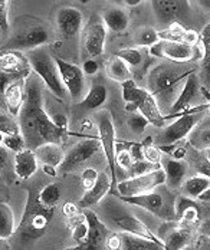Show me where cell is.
Segmentation results:
<instances>
[{
  "label": "cell",
  "instance_id": "1",
  "mask_svg": "<svg viewBox=\"0 0 210 250\" xmlns=\"http://www.w3.org/2000/svg\"><path fill=\"white\" fill-rule=\"evenodd\" d=\"M43 91L45 85L32 72L25 82V101L18 115V124L26 148L33 151L48 143L62 144L68 137V131L58 128L52 123L45 108Z\"/></svg>",
  "mask_w": 210,
  "mask_h": 250
},
{
  "label": "cell",
  "instance_id": "2",
  "mask_svg": "<svg viewBox=\"0 0 210 250\" xmlns=\"http://www.w3.org/2000/svg\"><path fill=\"white\" fill-rule=\"evenodd\" d=\"M194 72H197V66L186 68L184 63L168 61H163L151 68L147 76V91L156 100L161 114H168L182 92L187 78Z\"/></svg>",
  "mask_w": 210,
  "mask_h": 250
},
{
  "label": "cell",
  "instance_id": "3",
  "mask_svg": "<svg viewBox=\"0 0 210 250\" xmlns=\"http://www.w3.org/2000/svg\"><path fill=\"white\" fill-rule=\"evenodd\" d=\"M98 206H100V213L103 216L104 225L108 229H114L124 234H131L140 239L151 240L154 243L163 245V242L158 239L157 234L151 231V229L147 227V225L141 222L137 216H134L120 199L105 197Z\"/></svg>",
  "mask_w": 210,
  "mask_h": 250
},
{
  "label": "cell",
  "instance_id": "4",
  "mask_svg": "<svg viewBox=\"0 0 210 250\" xmlns=\"http://www.w3.org/2000/svg\"><path fill=\"white\" fill-rule=\"evenodd\" d=\"M55 217V208L43 206L35 191L27 193L26 204L22 219L16 227L15 237L22 243L29 245L45 236L48 227Z\"/></svg>",
  "mask_w": 210,
  "mask_h": 250
},
{
  "label": "cell",
  "instance_id": "5",
  "mask_svg": "<svg viewBox=\"0 0 210 250\" xmlns=\"http://www.w3.org/2000/svg\"><path fill=\"white\" fill-rule=\"evenodd\" d=\"M49 39V30L45 23L32 16H22L13 23V33L6 46L10 50L26 53L46 46Z\"/></svg>",
  "mask_w": 210,
  "mask_h": 250
},
{
  "label": "cell",
  "instance_id": "6",
  "mask_svg": "<svg viewBox=\"0 0 210 250\" xmlns=\"http://www.w3.org/2000/svg\"><path fill=\"white\" fill-rule=\"evenodd\" d=\"M25 56L32 72L42 81L45 88H48L52 95L61 101H66L69 98L68 91L63 86V82L59 75L58 66L53 61V55L46 46L26 52Z\"/></svg>",
  "mask_w": 210,
  "mask_h": 250
},
{
  "label": "cell",
  "instance_id": "7",
  "mask_svg": "<svg viewBox=\"0 0 210 250\" xmlns=\"http://www.w3.org/2000/svg\"><path fill=\"white\" fill-rule=\"evenodd\" d=\"M121 91L123 100L126 102V111L128 114L140 112L150 125H154L161 129L166 126L164 115L161 114L156 100L147 89L138 86L134 79H130L121 83Z\"/></svg>",
  "mask_w": 210,
  "mask_h": 250
},
{
  "label": "cell",
  "instance_id": "8",
  "mask_svg": "<svg viewBox=\"0 0 210 250\" xmlns=\"http://www.w3.org/2000/svg\"><path fill=\"white\" fill-rule=\"evenodd\" d=\"M127 204L137 206L154 214L163 222H176V194L166 184L154 188L153 191L135 197H120Z\"/></svg>",
  "mask_w": 210,
  "mask_h": 250
},
{
  "label": "cell",
  "instance_id": "9",
  "mask_svg": "<svg viewBox=\"0 0 210 250\" xmlns=\"http://www.w3.org/2000/svg\"><path fill=\"white\" fill-rule=\"evenodd\" d=\"M208 114H209V106L206 104V105L196 108L194 111H191L189 114H184L182 117H179L176 121L170 123L168 125H166L156 140L157 147H167V146L183 141L184 138H187L190 135L193 128L199 124Z\"/></svg>",
  "mask_w": 210,
  "mask_h": 250
},
{
  "label": "cell",
  "instance_id": "10",
  "mask_svg": "<svg viewBox=\"0 0 210 250\" xmlns=\"http://www.w3.org/2000/svg\"><path fill=\"white\" fill-rule=\"evenodd\" d=\"M95 125L98 129V138L101 143V150L104 152L105 161L108 164L109 175L112 180V191L117 186V164H115V152H117V138H115V126L114 120L109 111H98L95 114Z\"/></svg>",
  "mask_w": 210,
  "mask_h": 250
},
{
  "label": "cell",
  "instance_id": "11",
  "mask_svg": "<svg viewBox=\"0 0 210 250\" xmlns=\"http://www.w3.org/2000/svg\"><path fill=\"white\" fill-rule=\"evenodd\" d=\"M206 104H208V101L203 95V85L199 79L197 72H194L187 78L182 92L179 94L177 100L170 108L168 114L164 117V120L179 118L184 114H189V112L194 111L196 108L206 105Z\"/></svg>",
  "mask_w": 210,
  "mask_h": 250
},
{
  "label": "cell",
  "instance_id": "12",
  "mask_svg": "<svg viewBox=\"0 0 210 250\" xmlns=\"http://www.w3.org/2000/svg\"><path fill=\"white\" fill-rule=\"evenodd\" d=\"M148 53L153 58L166 59L174 63L196 62V61H202L205 56L200 45H186V43L168 42V41H160L158 43L148 49Z\"/></svg>",
  "mask_w": 210,
  "mask_h": 250
},
{
  "label": "cell",
  "instance_id": "13",
  "mask_svg": "<svg viewBox=\"0 0 210 250\" xmlns=\"http://www.w3.org/2000/svg\"><path fill=\"white\" fill-rule=\"evenodd\" d=\"M164 184H166V174L163 168H158L148 174L130 177L118 181L112 194L115 196L118 194L120 197H135V196L147 194Z\"/></svg>",
  "mask_w": 210,
  "mask_h": 250
},
{
  "label": "cell",
  "instance_id": "14",
  "mask_svg": "<svg viewBox=\"0 0 210 250\" xmlns=\"http://www.w3.org/2000/svg\"><path fill=\"white\" fill-rule=\"evenodd\" d=\"M108 29L100 15H91L89 21L81 32V45L89 59H95L104 53Z\"/></svg>",
  "mask_w": 210,
  "mask_h": 250
},
{
  "label": "cell",
  "instance_id": "15",
  "mask_svg": "<svg viewBox=\"0 0 210 250\" xmlns=\"http://www.w3.org/2000/svg\"><path fill=\"white\" fill-rule=\"evenodd\" d=\"M100 150H101V143H100L98 135L81 140L75 146H72L68 152H65L63 163L61 164L58 171L62 174L77 171L84 164L92 160L100 152Z\"/></svg>",
  "mask_w": 210,
  "mask_h": 250
},
{
  "label": "cell",
  "instance_id": "16",
  "mask_svg": "<svg viewBox=\"0 0 210 250\" xmlns=\"http://www.w3.org/2000/svg\"><path fill=\"white\" fill-rule=\"evenodd\" d=\"M53 61L58 66L59 75L61 79L63 82V86L68 91L69 100L72 101L74 104H78L84 100L88 88H86V81L82 72V68H79L78 65L71 63L62 58H59L58 55H53Z\"/></svg>",
  "mask_w": 210,
  "mask_h": 250
},
{
  "label": "cell",
  "instance_id": "17",
  "mask_svg": "<svg viewBox=\"0 0 210 250\" xmlns=\"http://www.w3.org/2000/svg\"><path fill=\"white\" fill-rule=\"evenodd\" d=\"M82 211H84L88 226H89L88 236H86L84 243L77 245L74 248H68L65 250H98L101 249L104 245H106V239L109 237V230L104 225V222L91 208H85Z\"/></svg>",
  "mask_w": 210,
  "mask_h": 250
},
{
  "label": "cell",
  "instance_id": "18",
  "mask_svg": "<svg viewBox=\"0 0 210 250\" xmlns=\"http://www.w3.org/2000/svg\"><path fill=\"white\" fill-rule=\"evenodd\" d=\"M55 23L62 38L74 39L84 29V13L75 6L59 7L55 15Z\"/></svg>",
  "mask_w": 210,
  "mask_h": 250
},
{
  "label": "cell",
  "instance_id": "19",
  "mask_svg": "<svg viewBox=\"0 0 210 250\" xmlns=\"http://www.w3.org/2000/svg\"><path fill=\"white\" fill-rule=\"evenodd\" d=\"M189 6H190V1H183V0H154V1H151V7L157 16L158 22L167 27L177 23V19L182 18L189 10Z\"/></svg>",
  "mask_w": 210,
  "mask_h": 250
},
{
  "label": "cell",
  "instance_id": "20",
  "mask_svg": "<svg viewBox=\"0 0 210 250\" xmlns=\"http://www.w3.org/2000/svg\"><path fill=\"white\" fill-rule=\"evenodd\" d=\"M112 191V180L111 175L105 171L100 173V177L97 180V183L85 191V194L81 197V200L77 203L81 210L85 208H91L94 206H98L105 197H108V194Z\"/></svg>",
  "mask_w": 210,
  "mask_h": 250
},
{
  "label": "cell",
  "instance_id": "21",
  "mask_svg": "<svg viewBox=\"0 0 210 250\" xmlns=\"http://www.w3.org/2000/svg\"><path fill=\"white\" fill-rule=\"evenodd\" d=\"M161 168L166 174V186L170 190H179L187 180L189 164L186 160H174L168 155H164L161 160Z\"/></svg>",
  "mask_w": 210,
  "mask_h": 250
},
{
  "label": "cell",
  "instance_id": "22",
  "mask_svg": "<svg viewBox=\"0 0 210 250\" xmlns=\"http://www.w3.org/2000/svg\"><path fill=\"white\" fill-rule=\"evenodd\" d=\"M106 100H108V89H106L105 83L94 82L88 88L84 100L74 105V109L78 112H81V111H97L104 105Z\"/></svg>",
  "mask_w": 210,
  "mask_h": 250
},
{
  "label": "cell",
  "instance_id": "23",
  "mask_svg": "<svg viewBox=\"0 0 210 250\" xmlns=\"http://www.w3.org/2000/svg\"><path fill=\"white\" fill-rule=\"evenodd\" d=\"M25 82H26V79L16 81V82L10 83L6 88L4 95H3L4 111L15 118H18V115L22 109L23 101H25Z\"/></svg>",
  "mask_w": 210,
  "mask_h": 250
},
{
  "label": "cell",
  "instance_id": "24",
  "mask_svg": "<svg viewBox=\"0 0 210 250\" xmlns=\"http://www.w3.org/2000/svg\"><path fill=\"white\" fill-rule=\"evenodd\" d=\"M13 170H15V174L21 180H29L30 177L36 174V171L39 170V161H38L35 151L25 148L23 151L15 154Z\"/></svg>",
  "mask_w": 210,
  "mask_h": 250
},
{
  "label": "cell",
  "instance_id": "25",
  "mask_svg": "<svg viewBox=\"0 0 210 250\" xmlns=\"http://www.w3.org/2000/svg\"><path fill=\"white\" fill-rule=\"evenodd\" d=\"M0 71L10 72V74H22V75L32 74L25 53L15 52V50H7L0 55Z\"/></svg>",
  "mask_w": 210,
  "mask_h": 250
},
{
  "label": "cell",
  "instance_id": "26",
  "mask_svg": "<svg viewBox=\"0 0 210 250\" xmlns=\"http://www.w3.org/2000/svg\"><path fill=\"white\" fill-rule=\"evenodd\" d=\"M200 219L199 206L189 197H179L176 200V222L180 226L196 225Z\"/></svg>",
  "mask_w": 210,
  "mask_h": 250
},
{
  "label": "cell",
  "instance_id": "27",
  "mask_svg": "<svg viewBox=\"0 0 210 250\" xmlns=\"http://www.w3.org/2000/svg\"><path fill=\"white\" fill-rule=\"evenodd\" d=\"M35 154L38 157V161L42 166L52 167L55 170H58L61 167V164L63 163V158H65V152L62 150V146L55 144V143H48V144L38 147L35 150Z\"/></svg>",
  "mask_w": 210,
  "mask_h": 250
},
{
  "label": "cell",
  "instance_id": "28",
  "mask_svg": "<svg viewBox=\"0 0 210 250\" xmlns=\"http://www.w3.org/2000/svg\"><path fill=\"white\" fill-rule=\"evenodd\" d=\"M160 41H168V42H179L186 45H199V33L194 30H186L179 23H174L170 27H166L163 30H158Z\"/></svg>",
  "mask_w": 210,
  "mask_h": 250
},
{
  "label": "cell",
  "instance_id": "29",
  "mask_svg": "<svg viewBox=\"0 0 210 250\" xmlns=\"http://www.w3.org/2000/svg\"><path fill=\"white\" fill-rule=\"evenodd\" d=\"M101 18L104 21L106 29L114 33H123L130 26V16H128L127 10L120 6L108 7Z\"/></svg>",
  "mask_w": 210,
  "mask_h": 250
},
{
  "label": "cell",
  "instance_id": "30",
  "mask_svg": "<svg viewBox=\"0 0 210 250\" xmlns=\"http://www.w3.org/2000/svg\"><path fill=\"white\" fill-rule=\"evenodd\" d=\"M187 143L194 150L200 151V152L210 150V114H208L193 128V131L187 137Z\"/></svg>",
  "mask_w": 210,
  "mask_h": 250
},
{
  "label": "cell",
  "instance_id": "31",
  "mask_svg": "<svg viewBox=\"0 0 210 250\" xmlns=\"http://www.w3.org/2000/svg\"><path fill=\"white\" fill-rule=\"evenodd\" d=\"M199 45L203 49V59H202V66L197 69V75L202 82V85L208 89H210V23L205 26L202 33L199 35Z\"/></svg>",
  "mask_w": 210,
  "mask_h": 250
},
{
  "label": "cell",
  "instance_id": "32",
  "mask_svg": "<svg viewBox=\"0 0 210 250\" xmlns=\"http://www.w3.org/2000/svg\"><path fill=\"white\" fill-rule=\"evenodd\" d=\"M184 197L189 199H200L206 191L210 190V180L202 175H193L189 177L183 183V186L180 187Z\"/></svg>",
  "mask_w": 210,
  "mask_h": 250
},
{
  "label": "cell",
  "instance_id": "33",
  "mask_svg": "<svg viewBox=\"0 0 210 250\" xmlns=\"http://www.w3.org/2000/svg\"><path fill=\"white\" fill-rule=\"evenodd\" d=\"M16 227L13 208L6 201H0V239H12L16 233Z\"/></svg>",
  "mask_w": 210,
  "mask_h": 250
},
{
  "label": "cell",
  "instance_id": "34",
  "mask_svg": "<svg viewBox=\"0 0 210 250\" xmlns=\"http://www.w3.org/2000/svg\"><path fill=\"white\" fill-rule=\"evenodd\" d=\"M106 75L108 78H111L112 81L115 82H120V83H124L127 81H130L132 78L131 68L120 58H112L109 62H108V66H106Z\"/></svg>",
  "mask_w": 210,
  "mask_h": 250
},
{
  "label": "cell",
  "instance_id": "35",
  "mask_svg": "<svg viewBox=\"0 0 210 250\" xmlns=\"http://www.w3.org/2000/svg\"><path fill=\"white\" fill-rule=\"evenodd\" d=\"M68 226H69V230H71V237L75 242V246L84 243L86 236H88V230H89V226H88L84 211L81 210L77 216L69 217L68 219Z\"/></svg>",
  "mask_w": 210,
  "mask_h": 250
},
{
  "label": "cell",
  "instance_id": "36",
  "mask_svg": "<svg viewBox=\"0 0 210 250\" xmlns=\"http://www.w3.org/2000/svg\"><path fill=\"white\" fill-rule=\"evenodd\" d=\"M121 250H163V245L121 233Z\"/></svg>",
  "mask_w": 210,
  "mask_h": 250
},
{
  "label": "cell",
  "instance_id": "37",
  "mask_svg": "<svg viewBox=\"0 0 210 250\" xmlns=\"http://www.w3.org/2000/svg\"><path fill=\"white\" fill-rule=\"evenodd\" d=\"M38 199L39 201L46 206V207H56L59 204V201L62 199V188H61V184L53 181L46 184L39 193H38Z\"/></svg>",
  "mask_w": 210,
  "mask_h": 250
},
{
  "label": "cell",
  "instance_id": "38",
  "mask_svg": "<svg viewBox=\"0 0 210 250\" xmlns=\"http://www.w3.org/2000/svg\"><path fill=\"white\" fill-rule=\"evenodd\" d=\"M115 56L123 59L130 68H140L143 65H150V61H146V55L140 48H127V49L118 50Z\"/></svg>",
  "mask_w": 210,
  "mask_h": 250
},
{
  "label": "cell",
  "instance_id": "39",
  "mask_svg": "<svg viewBox=\"0 0 210 250\" xmlns=\"http://www.w3.org/2000/svg\"><path fill=\"white\" fill-rule=\"evenodd\" d=\"M158 42H160L158 30H156L154 27H148V26L140 27L134 35V45L138 48L150 49L151 46H154Z\"/></svg>",
  "mask_w": 210,
  "mask_h": 250
},
{
  "label": "cell",
  "instance_id": "40",
  "mask_svg": "<svg viewBox=\"0 0 210 250\" xmlns=\"http://www.w3.org/2000/svg\"><path fill=\"white\" fill-rule=\"evenodd\" d=\"M143 157H144L146 161L161 167V160H163L164 154H163V151L160 150L157 146L153 144V140L151 138H147L143 143Z\"/></svg>",
  "mask_w": 210,
  "mask_h": 250
},
{
  "label": "cell",
  "instance_id": "41",
  "mask_svg": "<svg viewBox=\"0 0 210 250\" xmlns=\"http://www.w3.org/2000/svg\"><path fill=\"white\" fill-rule=\"evenodd\" d=\"M0 132L4 135H16L21 134L18 118L9 115L6 111L0 109Z\"/></svg>",
  "mask_w": 210,
  "mask_h": 250
},
{
  "label": "cell",
  "instance_id": "42",
  "mask_svg": "<svg viewBox=\"0 0 210 250\" xmlns=\"http://www.w3.org/2000/svg\"><path fill=\"white\" fill-rule=\"evenodd\" d=\"M148 125L150 123L140 112H132V114H128V117H127V126L135 135L144 134V131L147 129Z\"/></svg>",
  "mask_w": 210,
  "mask_h": 250
},
{
  "label": "cell",
  "instance_id": "43",
  "mask_svg": "<svg viewBox=\"0 0 210 250\" xmlns=\"http://www.w3.org/2000/svg\"><path fill=\"white\" fill-rule=\"evenodd\" d=\"M158 168H161L160 166H154L146 160H140V161H134L132 166L130 167V170L127 171L128 173V178L130 177H138V175H144L148 174V173H153Z\"/></svg>",
  "mask_w": 210,
  "mask_h": 250
},
{
  "label": "cell",
  "instance_id": "44",
  "mask_svg": "<svg viewBox=\"0 0 210 250\" xmlns=\"http://www.w3.org/2000/svg\"><path fill=\"white\" fill-rule=\"evenodd\" d=\"M3 148L18 154V152H21V151H23L26 148V144H25V140H23V137L21 134L6 135L4 141H3Z\"/></svg>",
  "mask_w": 210,
  "mask_h": 250
},
{
  "label": "cell",
  "instance_id": "45",
  "mask_svg": "<svg viewBox=\"0 0 210 250\" xmlns=\"http://www.w3.org/2000/svg\"><path fill=\"white\" fill-rule=\"evenodd\" d=\"M29 75H22V74H10V72H3L0 71V106H3V95L6 88L16 82V81H23Z\"/></svg>",
  "mask_w": 210,
  "mask_h": 250
},
{
  "label": "cell",
  "instance_id": "46",
  "mask_svg": "<svg viewBox=\"0 0 210 250\" xmlns=\"http://www.w3.org/2000/svg\"><path fill=\"white\" fill-rule=\"evenodd\" d=\"M132 163H134V160H132V155L130 150H128V147L127 148H120L115 152V164H117L118 168L128 171L130 167L132 166Z\"/></svg>",
  "mask_w": 210,
  "mask_h": 250
},
{
  "label": "cell",
  "instance_id": "47",
  "mask_svg": "<svg viewBox=\"0 0 210 250\" xmlns=\"http://www.w3.org/2000/svg\"><path fill=\"white\" fill-rule=\"evenodd\" d=\"M98 177H100V171H98V170H95V168H92V167L84 168L82 173H81V184H82V188H84L85 191L89 190V188L97 183Z\"/></svg>",
  "mask_w": 210,
  "mask_h": 250
},
{
  "label": "cell",
  "instance_id": "48",
  "mask_svg": "<svg viewBox=\"0 0 210 250\" xmlns=\"http://www.w3.org/2000/svg\"><path fill=\"white\" fill-rule=\"evenodd\" d=\"M194 170L196 175H202L210 180V161L206 158V155H202L197 160H194Z\"/></svg>",
  "mask_w": 210,
  "mask_h": 250
},
{
  "label": "cell",
  "instance_id": "49",
  "mask_svg": "<svg viewBox=\"0 0 210 250\" xmlns=\"http://www.w3.org/2000/svg\"><path fill=\"white\" fill-rule=\"evenodd\" d=\"M9 1L0 0V30L9 32L10 22H9Z\"/></svg>",
  "mask_w": 210,
  "mask_h": 250
},
{
  "label": "cell",
  "instance_id": "50",
  "mask_svg": "<svg viewBox=\"0 0 210 250\" xmlns=\"http://www.w3.org/2000/svg\"><path fill=\"white\" fill-rule=\"evenodd\" d=\"M100 71V63L95 59H85L82 63V72L85 76H94Z\"/></svg>",
  "mask_w": 210,
  "mask_h": 250
},
{
  "label": "cell",
  "instance_id": "51",
  "mask_svg": "<svg viewBox=\"0 0 210 250\" xmlns=\"http://www.w3.org/2000/svg\"><path fill=\"white\" fill-rule=\"evenodd\" d=\"M79 211H81V208H79L77 203H72V201H66V203H65V204L62 206V213H63V216H65L66 219H69V217H74V216H77Z\"/></svg>",
  "mask_w": 210,
  "mask_h": 250
},
{
  "label": "cell",
  "instance_id": "52",
  "mask_svg": "<svg viewBox=\"0 0 210 250\" xmlns=\"http://www.w3.org/2000/svg\"><path fill=\"white\" fill-rule=\"evenodd\" d=\"M49 117H51V120H52L53 124L56 125L58 128H61V129H63V131H68V125H69V121H68L66 115L56 112V114H49Z\"/></svg>",
  "mask_w": 210,
  "mask_h": 250
},
{
  "label": "cell",
  "instance_id": "53",
  "mask_svg": "<svg viewBox=\"0 0 210 250\" xmlns=\"http://www.w3.org/2000/svg\"><path fill=\"white\" fill-rule=\"evenodd\" d=\"M106 248L109 250H121V234H109L106 239Z\"/></svg>",
  "mask_w": 210,
  "mask_h": 250
},
{
  "label": "cell",
  "instance_id": "54",
  "mask_svg": "<svg viewBox=\"0 0 210 250\" xmlns=\"http://www.w3.org/2000/svg\"><path fill=\"white\" fill-rule=\"evenodd\" d=\"M194 250H210L209 237H206V236L200 234V236H199V239H197V242H196V248H194Z\"/></svg>",
  "mask_w": 210,
  "mask_h": 250
},
{
  "label": "cell",
  "instance_id": "55",
  "mask_svg": "<svg viewBox=\"0 0 210 250\" xmlns=\"http://www.w3.org/2000/svg\"><path fill=\"white\" fill-rule=\"evenodd\" d=\"M7 160H9V152L6 148L0 147V173L4 170L6 164H7Z\"/></svg>",
  "mask_w": 210,
  "mask_h": 250
},
{
  "label": "cell",
  "instance_id": "56",
  "mask_svg": "<svg viewBox=\"0 0 210 250\" xmlns=\"http://www.w3.org/2000/svg\"><path fill=\"white\" fill-rule=\"evenodd\" d=\"M200 233L206 237L210 239V220H206L203 225H202V229H200Z\"/></svg>",
  "mask_w": 210,
  "mask_h": 250
},
{
  "label": "cell",
  "instance_id": "57",
  "mask_svg": "<svg viewBox=\"0 0 210 250\" xmlns=\"http://www.w3.org/2000/svg\"><path fill=\"white\" fill-rule=\"evenodd\" d=\"M127 7H135V6H140L141 1L140 0H127V1H123Z\"/></svg>",
  "mask_w": 210,
  "mask_h": 250
},
{
  "label": "cell",
  "instance_id": "58",
  "mask_svg": "<svg viewBox=\"0 0 210 250\" xmlns=\"http://www.w3.org/2000/svg\"><path fill=\"white\" fill-rule=\"evenodd\" d=\"M42 168H43L45 174H49V175H56V174H58V170H55V168H52V167H46V166H42Z\"/></svg>",
  "mask_w": 210,
  "mask_h": 250
},
{
  "label": "cell",
  "instance_id": "59",
  "mask_svg": "<svg viewBox=\"0 0 210 250\" xmlns=\"http://www.w3.org/2000/svg\"><path fill=\"white\" fill-rule=\"evenodd\" d=\"M0 250H10L9 240H1V239H0Z\"/></svg>",
  "mask_w": 210,
  "mask_h": 250
},
{
  "label": "cell",
  "instance_id": "60",
  "mask_svg": "<svg viewBox=\"0 0 210 250\" xmlns=\"http://www.w3.org/2000/svg\"><path fill=\"white\" fill-rule=\"evenodd\" d=\"M196 4L205 7V10H210V1H203V0H202V1H197Z\"/></svg>",
  "mask_w": 210,
  "mask_h": 250
},
{
  "label": "cell",
  "instance_id": "61",
  "mask_svg": "<svg viewBox=\"0 0 210 250\" xmlns=\"http://www.w3.org/2000/svg\"><path fill=\"white\" fill-rule=\"evenodd\" d=\"M199 200L206 201V203H208V201H210V190H209V191H206V193H205V194H203V196H202V197H200Z\"/></svg>",
  "mask_w": 210,
  "mask_h": 250
},
{
  "label": "cell",
  "instance_id": "62",
  "mask_svg": "<svg viewBox=\"0 0 210 250\" xmlns=\"http://www.w3.org/2000/svg\"><path fill=\"white\" fill-rule=\"evenodd\" d=\"M4 137H6V135L0 132V147H3V141H4Z\"/></svg>",
  "mask_w": 210,
  "mask_h": 250
},
{
  "label": "cell",
  "instance_id": "63",
  "mask_svg": "<svg viewBox=\"0 0 210 250\" xmlns=\"http://www.w3.org/2000/svg\"><path fill=\"white\" fill-rule=\"evenodd\" d=\"M205 155H206V158H208V160L210 161V150L205 151Z\"/></svg>",
  "mask_w": 210,
  "mask_h": 250
}]
</instances>
